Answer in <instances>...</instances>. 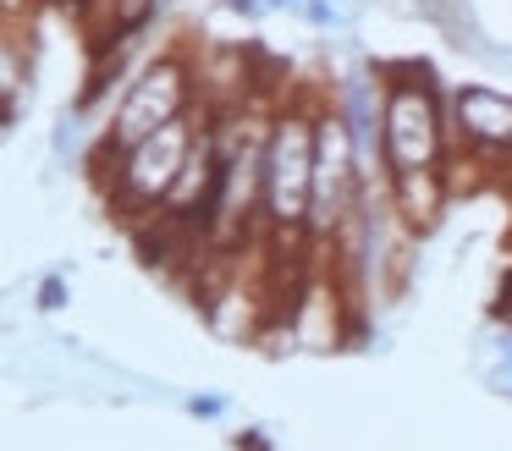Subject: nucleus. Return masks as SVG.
I'll list each match as a JSON object with an SVG mask.
<instances>
[{
	"instance_id": "17",
	"label": "nucleus",
	"mask_w": 512,
	"mask_h": 451,
	"mask_svg": "<svg viewBox=\"0 0 512 451\" xmlns=\"http://www.w3.org/2000/svg\"><path fill=\"white\" fill-rule=\"evenodd\" d=\"M507 171H512V165H507ZM507 182H512V176H507Z\"/></svg>"
},
{
	"instance_id": "5",
	"label": "nucleus",
	"mask_w": 512,
	"mask_h": 451,
	"mask_svg": "<svg viewBox=\"0 0 512 451\" xmlns=\"http://www.w3.org/2000/svg\"><path fill=\"white\" fill-rule=\"evenodd\" d=\"M364 160H358V138L347 127V116L336 110V99H320V149H314V198H309V242L331 248L342 220L364 204Z\"/></svg>"
},
{
	"instance_id": "7",
	"label": "nucleus",
	"mask_w": 512,
	"mask_h": 451,
	"mask_svg": "<svg viewBox=\"0 0 512 451\" xmlns=\"http://www.w3.org/2000/svg\"><path fill=\"white\" fill-rule=\"evenodd\" d=\"M386 193H391V209H397L402 226H408L413 237H430L446 220V209H452L457 187H452V171H446V165H419V171H391Z\"/></svg>"
},
{
	"instance_id": "6",
	"label": "nucleus",
	"mask_w": 512,
	"mask_h": 451,
	"mask_svg": "<svg viewBox=\"0 0 512 451\" xmlns=\"http://www.w3.org/2000/svg\"><path fill=\"white\" fill-rule=\"evenodd\" d=\"M452 154H474L485 165H512V94L485 83L452 88Z\"/></svg>"
},
{
	"instance_id": "14",
	"label": "nucleus",
	"mask_w": 512,
	"mask_h": 451,
	"mask_svg": "<svg viewBox=\"0 0 512 451\" xmlns=\"http://www.w3.org/2000/svg\"><path fill=\"white\" fill-rule=\"evenodd\" d=\"M237 451H270V440H265V435H259V429H248V435H243V440H237Z\"/></svg>"
},
{
	"instance_id": "8",
	"label": "nucleus",
	"mask_w": 512,
	"mask_h": 451,
	"mask_svg": "<svg viewBox=\"0 0 512 451\" xmlns=\"http://www.w3.org/2000/svg\"><path fill=\"white\" fill-rule=\"evenodd\" d=\"M34 94V44L17 22H6V39H0V99H6V132L23 121V105Z\"/></svg>"
},
{
	"instance_id": "12",
	"label": "nucleus",
	"mask_w": 512,
	"mask_h": 451,
	"mask_svg": "<svg viewBox=\"0 0 512 451\" xmlns=\"http://www.w3.org/2000/svg\"><path fill=\"white\" fill-rule=\"evenodd\" d=\"M188 413L193 418H221L226 402H221V396H188Z\"/></svg>"
},
{
	"instance_id": "11",
	"label": "nucleus",
	"mask_w": 512,
	"mask_h": 451,
	"mask_svg": "<svg viewBox=\"0 0 512 451\" xmlns=\"http://www.w3.org/2000/svg\"><path fill=\"white\" fill-rule=\"evenodd\" d=\"M39 308H50V314H56V308H67V281H61V275H50V281L39 286Z\"/></svg>"
},
{
	"instance_id": "10",
	"label": "nucleus",
	"mask_w": 512,
	"mask_h": 451,
	"mask_svg": "<svg viewBox=\"0 0 512 451\" xmlns=\"http://www.w3.org/2000/svg\"><path fill=\"white\" fill-rule=\"evenodd\" d=\"M303 22H314V28H336L342 22V11H336V0H303Z\"/></svg>"
},
{
	"instance_id": "15",
	"label": "nucleus",
	"mask_w": 512,
	"mask_h": 451,
	"mask_svg": "<svg viewBox=\"0 0 512 451\" xmlns=\"http://www.w3.org/2000/svg\"><path fill=\"white\" fill-rule=\"evenodd\" d=\"M160 6H166V11H171V6H177V0H160Z\"/></svg>"
},
{
	"instance_id": "16",
	"label": "nucleus",
	"mask_w": 512,
	"mask_h": 451,
	"mask_svg": "<svg viewBox=\"0 0 512 451\" xmlns=\"http://www.w3.org/2000/svg\"><path fill=\"white\" fill-rule=\"evenodd\" d=\"M78 6H89V0H78Z\"/></svg>"
},
{
	"instance_id": "13",
	"label": "nucleus",
	"mask_w": 512,
	"mask_h": 451,
	"mask_svg": "<svg viewBox=\"0 0 512 451\" xmlns=\"http://www.w3.org/2000/svg\"><path fill=\"white\" fill-rule=\"evenodd\" d=\"M496 319H501V325L512 330V281L501 286V297H496Z\"/></svg>"
},
{
	"instance_id": "1",
	"label": "nucleus",
	"mask_w": 512,
	"mask_h": 451,
	"mask_svg": "<svg viewBox=\"0 0 512 451\" xmlns=\"http://www.w3.org/2000/svg\"><path fill=\"white\" fill-rule=\"evenodd\" d=\"M314 149H320V99H276L265 154V231L270 253L309 248V198H314Z\"/></svg>"
},
{
	"instance_id": "2",
	"label": "nucleus",
	"mask_w": 512,
	"mask_h": 451,
	"mask_svg": "<svg viewBox=\"0 0 512 451\" xmlns=\"http://www.w3.org/2000/svg\"><path fill=\"white\" fill-rule=\"evenodd\" d=\"M386 77V171H419L446 165L452 154V94H441V77L430 61H380Z\"/></svg>"
},
{
	"instance_id": "9",
	"label": "nucleus",
	"mask_w": 512,
	"mask_h": 451,
	"mask_svg": "<svg viewBox=\"0 0 512 451\" xmlns=\"http://www.w3.org/2000/svg\"><path fill=\"white\" fill-rule=\"evenodd\" d=\"M78 138H83V110L72 105V110H61L56 132H50V149H56V160H67V154L78 149Z\"/></svg>"
},
{
	"instance_id": "3",
	"label": "nucleus",
	"mask_w": 512,
	"mask_h": 451,
	"mask_svg": "<svg viewBox=\"0 0 512 451\" xmlns=\"http://www.w3.org/2000/svg\"><path fill=\"white\" fill-rule=\"evenodd\" d=\"M199 105H204V99H199V66H193V55L182 50V44L149 55V61L127 77L122 99H116L111 121H105L100 149H94V171L111 165L116 154H127L133 143H144L149 132H160L166 121L199 110Z\"/></svg>"
},
{
	"instance_id": "4",
	"label": "nucleus",
	"mask_w": 512,
	"mask_h": 451,
	"mask_svg": "<svg viewBox=\"0 0 512 451\" xmlns=\"http://www.w3.org/2000/svg\"><path fill=\"white\" fill-rule=\"evenodd\" d=\"M204 121H210V105L188 110V116H177V121H166L160 132H149L144 143H133L127 154H116L111 165L94 171V182L105 187V204H111L116 220L138 226L144 215L166 209V198H171V187H177L182 165H188L193 143H199Z\"/></svg>"
},
{
	"instance_id": "18",
	"label": "nucleus",
	"mask_w": 512,
	"mask_h": 451,
	"mask_svg": "<svg viewBox=\"0 0 512 451\" xmlns=\"http://www.w3.org/2000/svg\"><path fill=\"white\" fill-rule=\"evenodd\" d=\"M72 6H78V0H72Z\"/></svg>"
}]
</instances>
